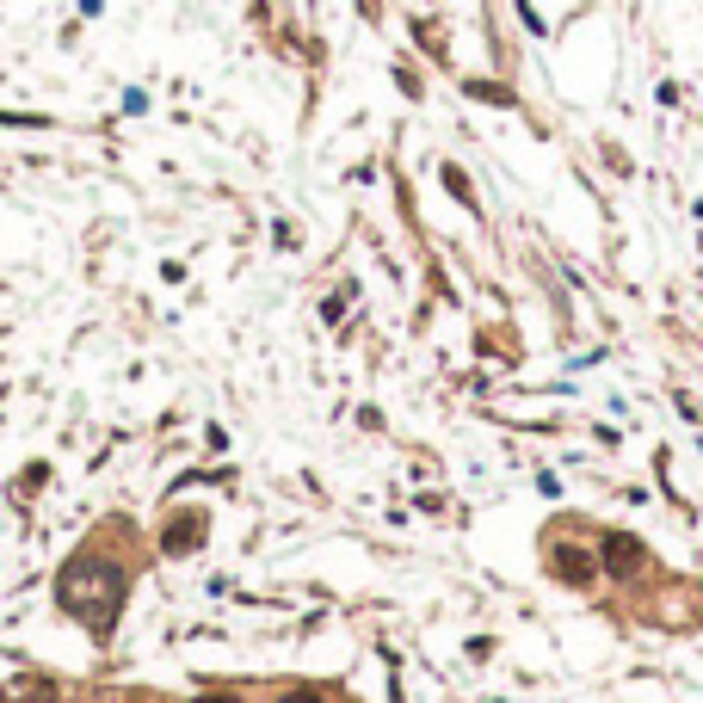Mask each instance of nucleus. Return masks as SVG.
<instances>
[{"mask_svg":"<svg viewBox=\"0 0 703 703\" xmlns=\"http://www.w3.org/2000/svg\"><path fill=\"white\" fill-rule=\"evenodd\" d=\"M118 592H124V574L111 568V555H74L68 562V574H62V605L74 611V617H99V629H105V617H111V605H118Z\"/></svg>","mask_w":703,"mask_h":703,"instance_id":"f257e3e1","label":"nucleus"},{"mask_svg":"<svg viewBox=\"0 0 703 703\" xmlns=\"http://www.w3.org/2000/svg\"><path fill=\"white\" fill-rule=\"evenodd\" d=\"M599 568H605L611 580H636V574H648V549H642V537H629V531L605 537V543H599Z\"/></svg>","mask_w":703,"mask_h":703,"instance_id":"f03ea898","label":"nucleus"},{"mask_svg":"<svg viewBox=\"0 0 703 703\" xmlns=\"http://www.w3.org/2000/svg\"><path fill=\"white\" fill-rule=\"evenodd\" d=\"M549 574L555 580H568V586H586L592 574H599V562H586V549H574V543H562L549 555Z\"/></svg>","mask_w":703,"mask_h":703,"instance_id":"7ed1b4c3","label":"nucleus"},{"mask_svg":"<svg viewBox=\"0 0 703 703\" xmlns=\"http://www.w3.org/2000/svg\"><path fill=\"white\" fill-rule=\"evenodd\" d=\"M13 703H56V685L50 679H25V685H13Z\"/></svg>","mask_w":703,"mask_h":703,"instance_id":"20e7f679","label":"nucleus"},{"mask_svg":"<svg viewBox=\"0 0 703 703\" xmlns=\"http://www.w3.org/2000/svg\"><path fill=\"white\" fill-rule=\"evenodd\" d=\"M198 703H241L235 691H210V697H198Z\"/></svg>","mask_w":703,"mask_h":703,"instance_id":"39448f33","label":"nucleus"}]
</instances>
